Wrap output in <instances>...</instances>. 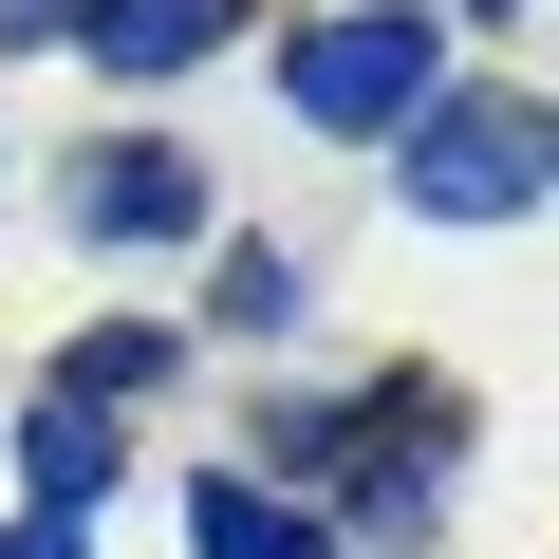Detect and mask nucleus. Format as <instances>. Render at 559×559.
<instances>
[{"mask_svg":"<svg viewBox=\"0 0 559 559\" xmlns=\"http://www.w3.org/2000/svg\"><path fill=\"white\" fill-rule=\"evenodd\" d=\"M187 559H336V540H318L299 503H261V485L205 466V485H187Z\"/></svg>","mask_w":559,"mask_h":559,"instance_id":"nucleus-5","label":"nucleus"},{"mask_svg":"<svg viewBox=\"0 0 559 559\" xmlns=\"http://www.w3.org/2000/svg\"><path fill=\"white\" fill-rule=\"evenodd\" d=\"M75 20H94V0H0V38H20V57H38V38H75Z\"/></svg>","mask_w":559,"mask_h":559,"instance_id":"nucleus-7","label":"nucleus"},{"mask_svg":"<svg viewBox=\"0 0 559 559\" xmlns=\"http://www.w3.org/2000/svg\"><path fill=\"white\" fill-rule=\"evenodd\" d=\"M112 75H187V57H224L242 38V0H94V20H75Z\"/></svg>","mask_w":559,"mask_h":559,"instance_id":"nucleus-4","label":"nucleus"},{"mask_svg":"<svg viewBox=\"0 0 559 559\" xmlns=\"http://www.w3.org/2000/svg\"><path fill=\"white\" fill-rule=\"evenodd\" d=\"M0 559H75V522H20V540H0Z\"/></svg>","mask_w":559,"mask_h":559,"instance_id":"nucleus-8","label":"nucleus"},{"mask_svg":"<svg viewBox=\"0 0 559 559\" xmlns=\"http://www.w3.org/2000/svg\"><path fill=\"white\" fill-rule=\"evenodd\" d=\"M280 94H299L318 131H411V112H429V0H355V20H318L299 57H280Z\"/></svg>","mask_w":559,"mask_h":559,"instance_id":"nucleus-2","label":"nucleus"},{"mask_svg":"<svg viewBox=\"0 0 559 559\" xmlns=\"http://www.w3.org/2000/svg\"><path fill=\"white\" fill-rule=\"evenodd\" d=\"M205 224V168L168 150V131H112L94 168H75V242H187Z\"/></svg>","mask_w":559,"mask_h":559,"instance_id":"nucleus-3","label":"nucleus"},{"mask_svg":"<svg viewBox=\"0 0 559 559\" xmlns=\"http://www.w3.org/2000/svg\"><path fill=\"white\" fill-rule=\"evenodd\" d=\"M540 187H559V112L540 94H429L411 112V205L429 224H503Z\"/></svg>","mask_w":559,"mask_h":559,"instance_id":"nucleus-1","label":"nucleus"},{"mask_svg":"<svg viewBox=\"0 0 559 559\" xmlns=\"http://www.w3.org/2000/svg\"><path fill=\"white\" fill-rule=\"evenodd\" d=\"M20 466H38V522H75V503L112 485V411H75V392H38V429H20Z\"/></svg>","mask_w":559,"mask_h":559,"instance_id":"nucleus-6","label":"nucleus"}]
</instances>
